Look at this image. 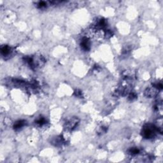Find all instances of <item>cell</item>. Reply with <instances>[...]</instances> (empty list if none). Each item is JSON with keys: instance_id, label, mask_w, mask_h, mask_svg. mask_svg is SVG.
Here are the masks:
<instances>
[{"instance_id": "obj_1", "label": "cell", "mask_w": 163, "mask_h": 163, "mask_svg": "<svg viewBox=\"0 0 163 163\" xmlns=\"http://www.w3.org/2000/svg\"><path fill=\"white\" fill-rule=\"evenodd\" d=\"M157 132H158L157 127L154 126L152 124H148L143 128L141 135L145 139H151L155 136Z\"/></svg>"}, {"instance_id": "obj_2", "label": "cell", "mask_w": 163, "mask_h": 163, "mask_svg": "<svg viewBox=\"0 0 163 163\" xmlns=\"http://www.w3.org/2000/svg\"><path fill=\"white\" fill-rule=\"evenodd\" d=\"M79 122V120L78 118H76V117H73V118H71L68 122H67L66 124V128L67 129L70 130V131H72L74 129L76 128V126H77V124Z\"/></svg>"}, {"instance_id": "obj_3", "label": "cell", "mask_w": 163, "mask_h": 163, "mask_svg": "<svg viewBox=\"0 0 163 163\" xmlns=\"http://www.w3.org/2000/svg\"><path fill=\"white\" fill-rule=\"evenodd\" d=\"M81 47L84 51H88L91 48V42L87 37H84L81 41Z\"/></svg>"}, {"instance_id": "obj_4", "label": "cell", "mask_w": 163, "mask_h": 163, "mask_svg": "<svg viewBox=\"0 0 163 163\" xmlns=\"http://www.w3.org/2000/svg\"><path fill=\"white\" fill-rule=\"evenodd\" d=\"M159 90L154 87L153 88L147 89L145 92V95L148 98H153L158 95Z\"/></svg>"}, {"instance_id": "obj_5", "label": "cell", "mask_w": 163, "mask_h": 163, "mask_svg": "<svg viewBox=\"0 0 163 163\" xmlns=\"http://www.w3.org/2000/svg\"><path fill=\"white\" fill-rule=\"evenodd\" d=\"M11 52V48L10 47L7 46V45H4V46L1 47V54H2L3 56H7Z\"/></svg>"}, {"instance_id": "obj_6", "label": "cell", "mask_w": 163, "mask_h": 163, "mask_svg": "<svg viewBox=\"0 0 163 163\" xmlns=\"http://www.w3.org/2000/svg\"><path fill=\"white\" fill-rule=\"evenodd\" d=\"M26 121H23V120H21V121H17L14 124V128L15 129V130H18L20 129L21 128H22V127L24 126L26 124Z\"/></svg>"}, {"instance_id": "obj_7", "label": "cell", "mask_w": 163, "mask_h": 163, "mask_svg": "<svg viewBox=\"0 0 163 163\" xmlns=\"http://www.w3.org/2000/svg\"><path fill=\"white\" fill-rule=\"evenodd\" d=\"M140 152V151L139 148H136V147H133V148H131L128 150V154L131 155H135L139 154Z\"/></svg>"}, {"instance_id": "obj_8", "label": "cell", "mask_w": 163, "mask_h": 163, "mask_svg": "<svg viewBox=\"0 0 163 163\" xmlns=\"http://www.w3.org/2000/svg\"><path fill=\"white\" fill-rule=\"evenodd\" d=\"M36 123L37 124H38V125L42 126L46 123V120H45L43 117H40V118H38V119L36 121Z\"/></svg>"}, {"instance_id": "obj_9", "label": "cell", "mask_w": 163, "mask_h": 163, "mask_svg": "<svg viewBox=\"0 0 163 163\" xmlns=\"http://www.w3.org/2000/svg\"><path fill=\"white\" fill-rule=\"evenodd\" d=\"M47 6V3L46 2H45V1H40V2L38 3V7H39V8H45V7H46Z\"/></svg>"}, {"instance_id": "obj_10", "label": "cell", "mask_w": 163, "mask_h": 163, "mask_svg": "<svg viewBox=\"0 0 163 163\" xmlns=\"http://www.w3.org/2000/svg\"><path fill=\"white\" fill-rule=\"evenodd\" d=\"M136 94L134 92H131V93L129 94V100H134L136 98Z\"/></svg>"}, {"instance_id": "obj_11", "label": "cell", "mask_w": 163, "mask_h": 163, "mask_svg": "<svg viewBox=\"0 0 163 163\" xmlns=\"http://www.w3.org/2000/svg\"><path fill=\"white\" fill-rule=\"evenodd\" d=\"M75 94H76V96H77L80 97L81 96H82L81 91H78V90H77V91H75Z\"/></svg>"}]
</instances>
